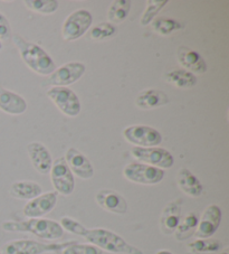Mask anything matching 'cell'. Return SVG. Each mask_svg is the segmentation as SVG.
I'll list each match as a JSON object with an SVG mask.
<instances>
[{"mask_svg": "<svg viewBox=\"0 0 229 254\" xmlns=\"http://www.w3.org/2000/svg\"><path fill=\"white\" fill-rule=\"evenodd\" d=\"M14 43L26 65L39 75L47 76L57 68L53 59L47 52L37 44L26 41L20 35H14Z\"/></svg>", "mask_w": 229, "mask_h": 254, "instance_id": "obj_1", "label": "cell"}, {"mask_svg": "<svg viewBox=\"0 0 229 254\" xmlns=\"http://www.w3.org/2000/svg\"><path fill=\"white\" fill-rule=\"evenodd\" d=\"M2 229L8 232H25L32 233L37 238L44 240L55 241L59 240L64 234L59 223L46 218H29L28 221L21 222H5Z\"/></svg>", "mask_w": 229, "mask_h": 254, "instance_id": "obj_2", "label": "cell"}, {"mask_svg": "<svg viewBox=\"0 0 229 254\" xmlns=\"http://www.w3.org/2000/svg\"><path fill=\"white\" fill-rule=\"evenodd\" d=\"M84 238L94 247L110 253L143 254L140 249L127 243L120 235L105 229L87 230Z\"/></svg>", "mask_w": 229, "mask_h": 254, "instance_id": "obj_3", "label": "cell"}, {"mask_svg": "<svg viewBox=\"0 0 229 254\" xmlns=\"http://www.w3.org/2000/svg\"><path fill=\"white\" fill-rule=\"evenodd\" d=\"M92 23H93V16L89 10H75L64 21L61 27L63 38L67 42L76 41L90 29Z\"/></svg>", "mask_w": 229, "mask_h": 254, "instance_id": "obj_4", "label": "cell"}, {"mask_svg": "<svg viewBox=\"0 0 229 254\" xmlns=\"http://www.w3.org/2000/svg\"><path fill=\"white\" fill-rule=\"evenodd\" d=\"M123 176L135 184L156 185L164 179L165 170L142 163H132L123 169Z\"/></svg>", "mask_w": 229, "mask_h": 254, "instance_id": "obj_5", "label": "cell"}, {"mask_svg": "<svg viewBox=\"0 0 229 254\" xmlns=\"http://www.w3.org/2000/svg\"><path fill=\"white\" fill-rule=\"evenodd\" d=\"M73 242L61 244H45L33 240H17L8 242L2 247L1 254H43L56 252L67 248Z\"/></svg>", "mask_w": 229, "mask_h": 254, "instance_id": "obj_6", "label": "cell"}, {"mask_svg": "<svg viewBox=\"0 0 229 254\" xmlns=\"http://www.w3.org/2000/svg\"><path fill=\"white\" fill-rule=\"evenodd\" d=\"M48 99H51L59 111L65 116L74 118L77 117L81 112V102L75 92L68 87L64 86H53L47 91Z\"/></svg>", "mask_w": 229, "mask_h": 254, "instance_id": "obj_7", "label": "cell"}, {"mask_svg": "<svg viewBox=\"0 0 229 254\" xmlns=\"http://www.w3.org/2000/svg\"><path fill=\"white\" fill-rule=\"evenodd\" d=\"M130 152L133 158L138 159L140 163L160 169L171 168L174 164V158L171 152L161 147H133Z\"/></svg>", "mask_w": 229, "mask_h": 254, "instance_id": "obj_8", "label": "cell"}, {"mask_svg": "<svg viewBox=\"0 0 229 254\" xmlns=\"http://www.w3.org/2000/svg\"><path fill=\"white\" fill-rule=\"evenodd\" d=\"M123 137L135 147H158L162 142V134L149 126H130L123 130Z\"/></svg>", "mask_w": 229, "mask_h": 254, "instance_id": "obj_9", "label": "cell"}, {"mask_svg": "<svg viewBox=\"0 0 229 254\" xmlns=\"http://www.w3.org/2000/svg\"><path fill=\"white\" fill-rule=\"evenodd\" d=\"M51 179L57 194L68 196L75 188L74 175L70 172L64 157L57 158L51 169Z\"/></svg>", "mask_w": 229, "mask_h": 254, "instance_id": "obj_10", "label": "cell"}, {"mask_svg": "<svg viewBox=\"0 0 229 254\" xmlns=\"http://www.w3.org/2000/svg\"><path fill=\"white\" fill-rule=\"evenodd\" d=\"M86 72V66L80 62H70L61 65L60 67L56 68L50 77L47 78L46 83L52 86H64L77 82L84 75Z\"/></svg>", "mask_w": 229, "mask_h": 254, "instance_id": "obj_11", "label": "cell"}, {"mask_svg": "<svg viewBox=\"0 0 229 254\" xmlns=\"http://www.w3.org/2000/svg\"><path fill=\"white\" fill-rule=\"evenodd\" d=\"M222 209L217 205H209L205 209L204 214L198 222L197 230L195 232V236L198 239H209L213 236L216 231L218 230L222 222Z\"/></svg>", "mask_w": 229, "mask_h": 254, "instance_id": "obj_12", "label": "cell"}, {"mask_svg": "<svg viewBox=\"0 0 229 254\" xmlns=\"http://www.w3.org/2000/svg\"><path fill=\"white\" fill-rule=\"evenodd\" d=\"M65 160L72 174L81 179H91L94 176V168L87 157L76 148H69L66 151Z\"/></svg>", "mask_w": 229, "mask_h": 254, "instance_id": "obj_13", "label": "cell"}, {"mask_svg": "<svg viewBox=\"0 0 229 254\" xmlns=\"http://www.w3.org/2000/svg\"><path fill=\"white\" fill-rule=\"evenodd\" d=\"M57 203V192L50 191L30 199L24 207V215L29 218L43 217L54 209Z\"/></svg>", "mask_w": 229, "mask_h": 254, "instance_id": "obj_14", "label": "cell"}, {"mask_svg": "<svg viewBox=\"0 0 229 254\" xmlns=\"http://www.w3.org/2000/svg\"><path fill=\"white\" fill-rule=\"evenodd\" d=\"M95 200L104 211L123 215L127 211V203L124 197L112 190H100Z\"/></svg>", "mask_w": 229, "mask_h": 254, "instance_id": "obj_15", "label": "cell"}, {"mask_svg": "<svg viewBox=\"0 0 229 254\" xmlns=\"http://www.w3.org/2000/svg\"><path fill=\"white\" fill-rule=\"evenodd\" d=\"M178 62L183 69L192 74H204L207 71V63L197 51L188 46H180L177 51Z\"/></svg>", "mask_w": 229, "mask_h": 254, "instance_id": "obj_16", "label": "cell"}, {"mask_svg": "<svg viewBox=\"0 0 229 254\" xmlns=\"http://www.w3.org/2000/svg\"><path fill=\"white\" fill-rule=\"evenodd\" d=\"M27 152L33 166L38 173L48 174L53 166V158L50 150L41 142H30L27 144Z\"/></svg>", "mask_w": 229, "mask_h": 254, "instance_id": "obj_17", "label": "cell"}, {"mask_svg": "<svg viewBox=\"0 0 229 254\" xmlns=\"http://www.w3.org/2000/svg\"><path fill=\"white\" fill-rule=\"evenodd\" d=\"M181 220V199H177L165 207L160 218V229L162 233L170 235L174 233Z\"/></svg>", "mask_w": 229, "mask_h": 254, "instance_id": "obj_18", "label": "cell"}, {"mask_svg": "<svg viewBox=\"0 0 229 254\" xmlns=\"http://www.w3.org/2000/svg\"><path fill=\"white\" fill-rule=\"evenodd\" d=\"M0 109L8 115L19 116L27 110V102L15 92L0 87Z\"/></svg>", "mask_w": 229, "mask_h": 254, "instance_id": "obj_19", "label": "cell"}, {"mask_svg": "<svg viewBox=\"0 0 229 254\" xmlns=\"http://www.w3.org/2000/svg\"><path fill=\"white\" fill-rule=\"evenodd\" d=\"M168 103L169 98L167 93L157 89H149L140 92L135 100L136 107L143 109V110H151V109L161 108Z\"/></svg>", "mask_w": 229, "mask_h": 254, "instance_id": "obj_20", "label": "cell"}, {"mask_svg": "<svg viewBox=\"0 0 229 254\" xmlns=\"http://www.w3.org/2000/svg\"><path fill=\"white\" fill-rule=\"evenodd\" d=\"M177 184L184 194L191 197H199L204 192V186L188 168H181L178 172Z\"/></svg>", "mask_w": 229, "mask_h": 254, "instance_id": "obj_21", "label": "cell"}, {"mask_svg": "<svg viewBox=\"0 0 229 254\" xmlns=\"http://www.w3.org/2000/svg\"><path fill=\"white\" fill-rule=\"evenodd\" d=\"M166 81L169 84L177 86L179 89H191L197 84V77L195 74L186 71L183 68L170 69L165 74Z\"/></svg>", "mask_w": 229, "mask_h": 254, "instance_id": "obj_22", "label": "cell"}, {"mask_svg": "<svg viewBox=\"0 0 229 254\" xmlns=\"http://www.w3.org/2000/svg\"><path fill=\"white\" fill-rule=\"evenodd\" d=\"M43 188L35 182H16L10 187V195L17 199H33L42 195Z\"/></svg>", "mask_w": 229, "mask_h": 254, "instance_id": "obj_23", "label": "cell"}, {"mask_svg": "<svg viewBox=\"0 0 229 254\" xmlns=\"http://www.w3.org/2000/svg\"><path fill=\"white\" fill-rule=\"evenodd\" d=\"M192 254H218L223 250V243L215 239H198L188 244Z\"/></svg>", "mask_w": 229, "mask_h": 254, "instance_id": "obj_24", "label": "cell"}, {"mask_svg": "<svg viewBox=\"0 0 229 254\" xmlns=\"http://www.w3.org/2000/svg\"><path fill=\"white\" fill-rule=\"evenodd\" d=\"M130 0H116L109 8L108 18L113 24H120L124 20L131 10Z\"/></svg>", "mask_w": 229, "mask_h": 254, "instance_id": "obj_25", "label": "cell"}, {"mask_svg": "<svg viewBox=\"0 0 229 254\" xmlns=\"http://www.w3.org/2000/svg\"><path fill=\"white\" fill-rule=\"evenodd\" d=\"M198 216L195 213H189L188 215L183 218L182 222L179 223L177 230L174 231L175 239L178 241H184L190 238L191 235L196 232L198 226Z\"/></svg>", "mask_w": 229, "mask_h": 254, "instance_id": "obj_26", "label": "cell"}, {"mask_svg": "<svg viewBox=\"0 0 229 254\" xmlns=\"http://www.w3.org/2000/svg\"><path fill=\"white\" fill-rule=\"evenodd\" d=\"M181 28V23H179L178 20H175L173 18H168V17L157 18L153 20L152 24V29L158 34L164 35V36L172 34L173 32H177V30H180Z\"/></svg>", "mask_w": 229, "mask_h": 254, "instance_id": "obj_27", "label": "cell"}, {"mask_svg": "<svg viewBox=\"0 0 229 254\" xmlns=\"http://www.w3.org/2000/svg\"><path fill=\"white\" fill-rule=\"evenodd\" d=\"M26 7L38 14L50 15L55 12L59 7V2L56 0H26Z\"/></svg>", "mask_w": 229, "mask_h": 254, "instance_id": "obj_28", "label": "cell"}, {"mask_svg": "<svg viewBox=\"0 0 229 254\" xmlns=\"http://www.w3.org/2000/svg\"><path fill=\"white\" fill-rule=\"evenodd\" d=\"M168 2V0H149V1H147V8H145V10L140 20L141 25L147 26L151 23V21L155 20L156 16L164 9L165 6Z\"/></svg>", "mask_w": 229, "mask_h": 254, "instance_id": "obj_29", "label": "cell"}, {"mask_svg": "<svg viewBox=\"0 0 229 254\" xmlns=\"http://www.w3.org/2000/svg\"><path fill=\"white\" fill-rule=\"evenodd\" d=\"M116 34L115 26L111 23H100L90 32V38L94 41H104V39L111 38Z\"/></svg>", "mask_w": 229, "mask_h": 254, "instance_id": "obj_30", "label": "cell"}, {"mask_svg": "<svg viewBox=\"0 0 229 254\" xmlns=\"http://www.w3.org/2000/svg\"><path fill=\"white\" fill-rule=\"evenodd\" d=\"M63 254H102V250L94 245L73 242L63 250Z\"/></svg>", "mask_w": 229, "mask_h": 254, "instance_id": "obj_31", "label": "cell"}, {"mask_svg": "<svg viewBox=\"0 0 229 254\" xmlns=\"http://www.w3.org/2000/svg\"><path fill=\"white\" fill-rule=\"evenodd\" d=\"M60 226L63 230L68 231L69 233L80 235V236H83V238H84L87 230H89V229H86L84 225L81 224L80 222L75 221V220H73V218L67 217V216L61 218Z\"/></svg>", "mask_w": 229, "mask_h": 254, "instance_id": "obj_32", "label": "cell"}, {"mask_svg": "<svg viewBox=\"0 0 229 254\" xmlns=\"http://www.w3.org/2000/svg\"><path fill=\"white\" fill-rule=\"evenodd\" d=\"M12 37L11 27L6 16L0 12V42H9Z\"/></svg>", "mask_w": 229, "mask_h": 254, "instance_id": "obj_33", "label": "cell"}, {"mask_svg": "<svg viewBox=\"0 0 229 254\" xmlns=\"http://www.w3.org/2000/svg\"><path fill=\"white\" fill-rule=\"evenodd\" d=\"M156 254H173V253H171L170 251H167V250H160V251H158Z\"/></svg>", "mask_w": 229, "mask_h": 254, "instance_id": "obj_34", "label": "cell"}, {"mask_svg": "<svg viewBox=\"0 0 229 254\" xmlns=\"http://www.w3.org/2000/svg\"><path fill=\"white\" fill-rule=\"evenodd\" d=\"M218 254H228V251H225V252H222V253H218Z\"/></svg>", "mask_w": 229, "mask_h": 254, "instance_id": "obj_35", "label": "cell"}, {"mask_svg": "<svg viewBox=\"0 0 229 254\" xmlns=\"http://www.w3.org/2000/svg\"><path fill=\"white\" fill-rule=\"evenodd\" d=\"M1 48H2V44H1V42H0V51H1Z\"/></svg>", "mask_w": 229, "mask_h": 254, "instance_id": "obj_36", "label": "cell"}, {"mask_svg": "<svg viewBox=\"0 0 229 254\" xmlns=\"http://www.w3.org/2000/svg\"><path fill=\"white\" fill-rule=\"evenodd\" d=\"M0 254H1V251H0Z\"/></svg>", "mask_w": 229, "mask_h": 254, "instance_id": "obj_37", "label": "cell"}]
</instances>
